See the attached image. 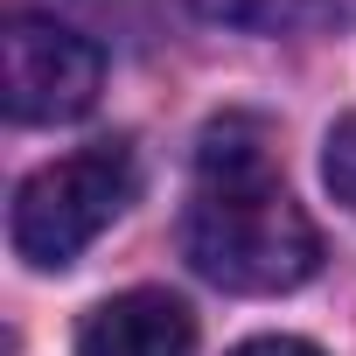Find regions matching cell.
<instances>
[{
    "label": "cell",
    "instance_id": "cell-1",
    "mask_svg": "<svg viewBox=\"0 0 356 356\" xmlns=\"http://www.w3.org/2000/svg\"><path fill=\"white\" fill-rule=\"evenodd\" d=\"M182 259L224 293H293L321 266V238L280 182L266 126L224 112L196 140V182L182 203Z\"/></svg>",
    "mask_w": 356,
    "mask_h": 356
},
{
    "label": "cell",
    "instance_id": "cell-6",
    "mask_svg": "<svg viewBox=\"0 0 356 356\" xmlns=\"http://www.w3.org/2000/svg\"><path fill=\"white\" fill-rule=\"evenodd\" d=\"M321 182H328V196L356 217V112H342V119L328 126V140H321Z\"/></svg>",
    "mask_w": 356,
    "mask_h": 356
},
{
    "label": "cell",
    "instance_id": "cell-2",
    "mask_svg": "<svg viewBox=\"0 0 356 356\" xmlns=\"http://www.w3.org/2000/svg\"><path fill=\"white\" fill-rule=\"evenodd\" d=\"M133 189H140V168H133L126 140H91V147L35 168L15 189V217H8L15 259H29L35 273L77 266L98 245V231L133 203Z\"/></svg>",
    "mask_w": 356,
    "mask_h": 356
},
{
    "label": "cell",
    "instance_id": "cell-4",
    "mask_svg": "<svg viewBox=\"0 0 356 356\" xmlns=\"http://www.w3.org/2000/svg\"><path fill=\"white\" fill-rule=\"evenodd\" d=\"M77 356H196V314L161 286L112 293L84 314Z\"/></svg>",
    "mask_w": 356,
    "mask_h": 356
},
{
    "label": "cell",
    "instance_id": "cell-7",
    "mask_svg": "<svg viewBox=\"0 0 356 356\" xmlns=\"http://www.w3.org/2000/svg\"><path fill=\"white\" fill-rule=\"evenodd\" d=\"M231 356H321V349L300 342V335H259V342H238Z\"/></svg>",
    "mask_w": 356,
    "mask_h": 356
},
{
    "label": "cell",
    "instance_id": "cell-3",
    "mask_svg": "<svg viewBox=\"0 0 356 356\" xmlns=\"http://www.w3.org/2000/svg\"><path fill=\"white\" fill-rule=\"evenodd\" d=\"M105 91V49L56 22V15H8L0 29V98H8V119L22 126H63V119H84Z\"/></svg>",
    "mask_w": 356,
    "mask_h": 356
},
{
    "label": "cell",
    "instance_id": "cell-5",
    "mask_svg": "<svg viewBox=\"0 0 356 356\" xmlns=\"http://www.w3.org/2000/svg\"><path fill=\"white\" fill-rule=\"evenodd\" d=\"M182 8L217 22V29H286L307 0H182Z\"/></svg>",
    "mask_w": 356,
    "mask_h": 356
}]
</instances>
